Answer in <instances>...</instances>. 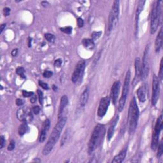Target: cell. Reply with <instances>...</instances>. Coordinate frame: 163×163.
Segmentation results:
<instances>
[{"instance_id": "6da1fadb", "label": "cell", "mask_w": 163, "mask_h": 163, "mask_svg": "<svg viewBox=\"0 0 163 163\" xmlns=\"http://www.w3.org/2000/svg\"><path fill=\"white\" fill-rule=\"evenodd\" d=\"M66 122L67 117L65 116L62 117L58 119V121H57L53 130H52L51 135L49 136V140L47 141L45 145L43 151H42V154H43V156L49 155L52 152V150H53L54 145L57 142V141H58L60 138L61 132Z\"/></svg>"}, {"instance_id": "7a4b0ae2", "label": "cell", "mask_w": 163, "mask_h": 163, "mask_svg": "<svg viewBox=\"0 0 163 163\" xmlns=\"http://www.w3.org/2000/svg\"><path fill=\"white\" fill-rule=\"evenodd\" d=\"M139 115H140V112H139L138 106L136 98L134 97L130 103L128 116L129 133L130 135H133L135 133L138 126Z\"/></svg>"}, {"instance_id": "3957f363", "label": "cell", "mask_w": 163, "mask_h": 163, "mask_svg": "<svg viewBox=\"0 0 163 163\" xmlns=\"http://www.w3.org/2000/svg\"><path fill=\"white\" fill-rule=\"evenodd\" d=\"M105 135V126L101 124H98L95 126L93 133H92L90 140L89 142L88 151L89 154L92 153L101 145L102 141L103 140Z\"/></svg>"}, {"instance_id": "277c9868", "label": "cell", "mask_w": 163, "mask_h": 163, "mask_svg": "<svg viewBox=\"0 0 163 163\" xmlns=\"http://www.w3.org/2000/svg\"><path fill=\"white\" fill-rule=\"evenodd\" d=\"M161 1H157L154 3L152 7L151 15V26H150V32L151 35H154L156 32L159 25L161 16Z\"/></svg>"}, {"instance_id": "5b68a950", "label": "cell", "mask_w": 163, "mask_h": 163, "mask_svg": "<svg viewBox=\"0 0 163 163\" xmlns=\"http://www.w3.org/2000/svg\"><path fill=\"white\" fill-rule=\"evenodd\" d=\"M119 1H114L112 10L110 12L108 23V33L114 30L119 21Z\"/></svg>"}, {"instance_id": "8992f818", "label": "cell", "mask_w": 163, "mask_h": 163, "mask_svg": "<svg viewBox=\"0 0 163 163\" xmlns=\"http://www.w3.org/2000/svg\"><path fill=\"white\" fill-rule=\"evenodd\" d=\"M130 80H131V72L130 70H128L126 72L124 82L123 88H122V93L121 97H120V100L119 102V106H118V110L119 112H122L125 106L126 99H127V96L128 95V92L129 90V85H130Z\"/></svg>"}, {"instance_id": "52a82bcc", "label": "cell", "mask_w": 163, "mask_h": 163, "mask_svg": "<svg viewBox=\"0 0 163 163\" xmlns=\"http://www.w3.org/2000/svg\"><path fill=\"white\" fill-rule=\"evenodd\" d=\"M85 69V62L84 61H80L76 65L72 77V80L73 83L75 85H79L83 80L84 75V72Z\"/></svg>"}, {"instance_id": "ba28073f", "label": "cell", "mask_w": 163, "mask_h": 163, "mask_svg": "<svg viewBox=\"0 0 163 163\" xmlns=\"http://www.w3.org/2000/svg\"><path fill=\"white\" fill-rule=\"evenodd\" d=\"M149 51L150 45L148 44L146 46L143 52L142 63L141 64V79L145 80L148 77L149 73Z\"/></svg>"}, {"instance_id": "9c48e42d", "label": "cell", "mask_w": 163, "mask_h": 163, "mask_svg": "<svg viewBox=\"0 0 163 163\" xmlns=\"http://www.w3.org/2000/svg\"><path fill=\"white\" fill-rule=\"evenodd\" d=\"M162 129V115L161 114L157 120L154 128V132L152 135V140L151 143V149L153 151H156L159 143V138L160 134Z\"/></svg>"}, {"instance_id": "30bf717a", "label": "cell", "mask_w": 163, "mask_h": 163, "mask_svg": "<svg viewBox=\"0 0 163 163\" xmlns=\"http://www.w3.org/2000/svg\"><path fill=\"white\" fill-rule=\"evenodd\" d=\"M160 93V83L158 77L156 75H154L152 79V105L156 106L159 100Z\"/></svg>"}, {"instance_id": "8fae6325", "label": "cell", "mask_w": 163, "mask_h": 163, "mask_svg": "<svg viewBox=\"0 0 163 163\" xmlns=\"http://www.w3.org/2000/svg\"><path fill=\"white\" fill-rule=\"evenodd\" d=\"M32 112L28 107H21L17 110V119L22 122H30L33 118Z\"/></svg>"}, {"instance_id": "7c38bea8", "label": "cell", "mask_w": 163, "mask_h": 163, "mask_svg": "<svg viewBox=\"0 0 163 163\" xmlns=\"http://www.w3.org/2000/svg\"><path fill=\"white\" fill-rule=\"evenodd\" d=\"M110 103V98L109 96H105L101 99L98 109V116L103 117L106 114Z\"/></svg>"}, {"instance_id": "4fadbf2b", "label": "cell", "mask_w": 163, "mask_h": 163, "mask_svg": "<svg viewBox=\"0 0 163 163\" xmlns=\"http://www.w3.org/2000/svg\"><path fill=\"white\" fill-rule=\"evenodd\" d=\"M120 89V82L119 80L115 81L113 84L111 89V98L112 102L115 105L117 101L118 97H119V91Z\"/></svg>"}, {"instance_id": "5bb4252c", "label": "cell", "mask_w": 163, "mask_h": 163, "mask_svg": "<svg viewBox=\"0 0 163 163\" xmlns=\"http://www.w3.org/2000/svg\"><path fill=\"white\" fill-rule=\"evenodd\" d=\"M145 3V1H139L138 2V7L136 9V16H135V35H137L138 32V22L139 19H140V15L141 12L143 11L144 5Z\"/></svg>"}, {"instance_id": "9a60e30c", "label": "cell", "mask_w": 163, "mask_h": 163, "mask_svg": "<svg viewBox=\"0 0 163 163\" xmlns=\"http://www.w3.org/2000/svg\"><path fill=\"white\" fill-rule=\"evenodd\" d=\"M50 126H51V121H50L49 119H46L44 121L43 126H42L40 135V137H39V141L40 143L43 142L45 140L47 133H48L50 129Z\"/></svg>"}, {"instance_id": "2e32d148", "label": "cell", "mask_w": 163, "mask_h": 163, "mask_svg": "<svg viewBox=\"0 0 163 163\" xmlns=\"http://www.w3.org/2000/svg\"><path fill=\"white\" fill-rule=\"evenodd\" d=\"M68 103V98L67 96L64 95L61 97V101H60V105L59 107V111H58V119L61 118L63 115V112L64 111V109L66 106H67Z\"/></svg>"}, {"instance_id": "e0dca14e", "label": "cell", "mask_w": 163, "mask_h": 163, "mask_svg": "<svg viewBox=\"0 0 163 163\" xmlns=\"http://www.w3.org/2000/svg\"><path fill=\"white\" fill-rule=\"evenodd\" d=\"M127 151H128L127 147H126V148L122 149V151L119 152V154L114 157V159L112 160V162L113 163H120V162H123L126 156V154H127Z\"/></svg>"}, {"instance_id": "ac0fdd59", "label": "cell", "mask_w": 163, "mask_h": 163, "mask_svg": "<svg viewBox=\"0 0 163 163\" xmlns=\"http://www.w3.org/2000/svg\"><path fill=\"white\" fill-rule=\"evenodd\" d=\"M162 36H163V33H162V28L160 30L159 32L157 35L156 40V43H155V49H156V52H159L161 49L162 48Z\"/></svg>"}, {"instance_id": "d6986e66", "label": "cell", "mask_w": 163, "mask_h": 163, "mask_svg": "<svg viewBox=\"0 0 163 163\" xmlns=\"http://www.w3.org/2000/svg\"><path fill=\"white\" fill-rule=\"evenodd\" d=\"M138 98L141 103H144L146 101V87L145 86L141 85L136 91Z\"/></svg>"}, {"instance_id": "ffe728a7", "label": "cell", "mask_w": 163, "mask_h": 163, "mask_svg": "<svg viewBox=\"0 0 163 163\" xmlns=\"http://www.w3.org/2000/svg\"><path fill=\"white\" fill-rule=\"evenodd\" d=\"M135 77L134 82H138V78L141 76V61L140 57H136L135 61Z\"/></svg>"}, {"instance_id": "44dd1931", "label": "cell", "mask_w": 163, "mask_h": 163, "mask_svg": "<svg viewBox=\"0 0 163 163\" xmlns=\"http://www.w3.org/2000/svg\"><path fill=\"white\" fill-rule=\"evenodd\" d=\"M89 96V88L86 87L80 96V104L82 107H84L86 105V104L87 103Z\"/></svg>"}, {"instance_id": "7402d4cb", "label": "cell", "mask_w": 163, "mask_h": 163, "mask_svg": "<svg viewBox=\"0 0 163 163\" xmlns=\"http://www.w3.org/2000/svg\"><path fill=\"white\" fill-rule=\"evenodd\" d=\"M118 120H119V116L116 117V118L114 120V121L112 122V124L110 125V128L108 129V134H107V137H108V140L109 141L111 140L113 136H114V131H115V129L116 126L117 124Z\"/></svg>"}, {"instance_id": "603a6c76", "label": "cell", "mask_w": 163, "mask_h": 163, "mask_svg": "<svg viewBox=\"0 0 163 163\" xmlns=\"http://www.w3.org/2000/svg\"><path fill=\"white\" fill-rule=\"evenodd\" d=\"M82 45L86 49L89 50V51H92V50H93L94 48V46H95L94 40L89 38L83 39L82 40Z\"/></svg>"}, {"instance_id": "cb8c5ba5", "label": "cell", "mask_w": 163, "mask_h": 163, "mask_svg": "<svg viewBox=\"0 0 163 163\" xmlns=\"http://www.w3.org/2000/svg\"><path fill=\"white\" fill-rule=\"evenodd\" d=\"M29 131V127L28 126V122H22V124H21L19 129H18V133H19V136H23L26 133H27Z\"/></svg>"}, {"instance_id": "d4e9b609", "label": "cell", "mask_w": 163, "mask_h": 163, "mask_svg": "<svg viewBox=\"0 0 163 163\" xmlns=\"http://www.w3.org/2000/svg\"><path fill=\"white\" fill-rule=\"evenodd\" d=\"M69 136H70V130L69 129L67 130H66L65 132L63 134V135L61 138V146L62 147L67 142V141L68 139H69Z\"/></svg>"}, {"instance_id": "484cf974", "label": "cell", "mask_w": 163, "mask_h": 163, "mask_svg": "<svg viewBox=\"0 0 163 163\" xmlns=\"http://www.w3.org/2000/svg\"><path fill=\"white\" fill-rule=\"evenodd\" d=\"M16 73L18 75H19L22 78H26L25 76V70L22 67H19L17 68Z\"/></svg>"}, {"instance_id": "4316f807", "label": "cell", "mask_w": 163, "mask_h": 163, "mask_svg": "<svg viewBox=\"0 0 163 163\" xmlns=\"http://www.w3.org/2000/svg\"><path fill=\"white\" fill-rule=\"evenodd\" d=\"M45 38L48 41L49 43H54L55 40V36L51 33L45 34Z\"/></svg>"}, {"instance_id": "83f0119b", "label": "cell", "mask_w": 163, "mask_h": 163, "mask_svg": "<svg viewBox=\"0 0 163 163\" xmlns=\"http://www.w3.org/2000/svg\"><path fill=\"white\" fill-rule=\"evenodd\" d=\"M72 30H73V28L71 27V26L60 28V30H61V31H62V32L66 34H67V35H70V34L72 33Z\"/></svg>"}, {"instance_id": "f1b7e54d", "label": "cell", "mask_w": 163, "mask_h": 163, "mask_svg": "<svg viewBox=\"0 0 163 163\" xmlns=\"http://www.w3.org/2000/svg\"><path fill=\"white\" fill-rule=\"evenodd\" d=\"M101 34H102L101 31H94V32H93V33L91 34L92 40H98V38H100Z\"/></svg>"}, {"instance_id": "f546056e", "label": "cell", "mask_w": 163, "mask_h": 163, "mask_svg": "<svg viewBox=\"0 0 163 163\" xmlns=\"http://www.w3.org/2000/svg\"><path fill=\"white\" fill-rule=\"evenodd\" d=\"M158 151H157V157H161L163 153V143L162 141L161 140L160 141V143H158Z\"/></svg>"}, {"instance_id": "4dcf8cb0", "label": "cell", "mask_w": 163, "mask_h": 163, "mask_svg": "<svg viewBox=\"0 0 163 163\" xmlns=\"http://www.w3.org/2000/svg\"><path fill=\"white\" fill-rule=\"evenodd\" d=\"M162 59L161 60V63H160V68H159V77L158 78L159 81L162 82V77H163V71H162Z\"/></svg>"}, {"instance_id": "1f68e13d", "label": "cell", "mask_w": 163, "mask_h": 163, "mask_svg": "<svg viewBox=\"0 0 163 163\" xmlns=\"http://www.w3.org/2000/svg\"><path fill=\"white\" fill-rule=\"evenodd\" d=\"M37 93H38V99H39V101H40V103L42 105L43 104V94L42 93V91L40 90H38L37 91Z\"/></svg>"}, {"instance_id": "d6a6232c", "label": "cell", "mask_w": 163, "mask_h": 163, "mask_svg": "<svg viewBox=\"0 0 163 163\" xmlns=\"http://www.w3.org/2000/svg\"><path fill=\"white\" fill-rule=\"evenodd\" d=\"M22 96L24 97V98H30V97H31L34 95L33 92H30L27 91H22Z\"/></svg>"}, {"instance_id": "836d02e7", "label": "cell", "mask_w": 163, "mask_h": 163, "mask_svg": "<svg viewBox=\"0 0 163 163\" xmlns=\"http://www.w3.org/2000/svg\"><path fill=\"white\" fill-rule=\"evenodd\" d=\"M15 141L14 140H12L11 141H10V143L9 145V146H8V151H13L15 149Z\"/></svg>"}, {"instance_id": "e575fe53", "label": "cell", "mask_w": 163, "mask_h": 163, "mask_svg": "<svg viewBox=\"0 0 163 163\" xmlns=\"http://www.w3.org/2000/svg\"><path fill=\"white\" fill-rule=\"evenodd\" d=\"M52 75H53V72H51V71H49V70L45 71L43 73V77L45 78H51Z\"/></svg>"}, {"instance_id": "d590c367", "label": "cell", "mask_w": 163, "mask_h": 163, "mask_svg": "<svg viewBox=\"0 0 163 163\" xmlns=\"http://www.w3.org/2000/svg\"><path fill=\"white\" fill-rule=\"evenodd\" d=\"M38 83H39V85L41 86L42 88L45 89V90H48V89H49V87L48 85V84L43 82V81L40 80L38 82Z\"/></svg>"}, {"instance_id": "8d00e7d4", "label": "cell", "mask_w": 163, "mask_h": 163, "mask_svg": "<svg viewBox=\"0 0 163 163\" xmlns=\"http://www.w3.org/2000/svg\"><path fill=\"white\" fill-rule=\"evenodd\" d=\"M62 64V59H57L56 60H55L54 63V65L55 67H57V68H59L61 66V65Z\"/></svg>"}, {"instance_id": "74e56055", "label": "cell", "mask_w": 163, "mask_h": 163, "mask_svg": "<svg viewBox=\"0 0 163 163\" xmlns=\"http://www.w3.org/2000/svg\"><path fill=\"white\" fill-rule=\"evenodd\" d=\"M77 25L78 28H82L84 25V21L80 17H78L77 19Z\"/></svg>"}, {"instance_id": "f35d334b", "label": "cell", "mask_w": 163, "mask_h": 163, "mask_svg": "<svg viewBox=\"0 0 163 163\" xmlns=\"http://www.w3.org/2000/svg\"><path fill=\"white\" fill-rule=\"evenodd\" d=\"M10 11L11 10L9 9V7H5L3 9V14L5 17H8L10 14Z\"/></svg>"}, {"instance_id": "ab89813d", "label": "cell", "mask_w": 163, "mask_h": 163, "mask_svg": "<svg viewBox=\"0 0 163 163\" xmlns=\"http://www.w3.org/2000/svg\"><path fill=\"white\" fill-rule=\"evenodd\" d=\"M32 111L35 114L38 115L40 112V108L38 106H33V108H32Z\"/></svg>"}, {"instance_id": "60d3db41", "label": "cell", "mask_w": 163, "mask_h": 163, "mask_svg": "<svg viewBox=\"0 0 163 163\" xmlns=\"http://www.w3.org/2000/svg\"><path fill=\"white\" fill-rule=\"evenodd\" d=\"M5 139L3 136H1V140H0V149H3L5 145Z\"/></svg>"}, {"instance_id": "b9f144b4", "label": "cell", "mask_w": 163, "mask_h": 163, "mask_svg": "<svg viewBox=\"0 0 163 163\" xmlns=\"http://www.w3.org/2000/svg\"><path fill=\"white\" fill-rule=\"evenodd\" d=\"M16 104L17 106H21L22 105H23L24 104V101L22 100V99H20V98H18L16 99Z\"/></svg>"}, {"instance_id": "7bdbcfd3", "label": "cell", "mask_w": 163, "mask_h": 163, "mask_svg": "<svg viewBox=\"0 0 163 163\" xmlns=\"http://www.w3.org/2000/svg\"><path fill=\"white\" fill-rule=\"evenodd\" d=\"M18 53V49H15L13 50L11 52V54L13 57H15L17 56V54Z\"/></svg>"}, {"instance_id": "ee69618b", "label": "cell", "mask_w": 163, "mask_h": 163, "mask_svg": "<svg viewBox=\"0 0 163 163\" xmlns=\"http://www.w3.org/2000/svg\"><path fill=\"white\" fill-rule=\"evenodd\" d=\"M36 96H32L31 97V99H30V101L31 102V103H35L36 102Z\"/></svg>"}, {"instance_id": "f6af8a7d", "label": "cell", "mask_w": 163, "mask_h": 163, "mask_svg": "<svg viewBox=\"0 0 163 163\" xmlns=\"http://www.w3.org/2000/svg\"><path fill=\"white\" fill-rule=\"evenodd\" d=\"M41 5L44 7H47V5H49V3L47 1H42L41 3Z\"/></svg>"}, {"instance_id": "bcb514c9", "label": "cell", "mask_w": 163, "mask_h": 163, "mask_svg": "<svg viewBox=\"0 0 163 163\" xmlns=\"http://www.w3.org/2000/svg\"><path fill=\"white\" fill-rule=\"evenodd\" d=\"M6 26H7V24H3L1 26V33H3V30H4V29L6 28Z\"/></svg>"}, {"instance_id": "7dc6e473", "label": "cell", "mask_w": 163, "mask_h": 163, "mask_svg": "<svg viewBox=\"0 0 163 163\" xmlns=\"http://www.w3.org/2000/svg\"><path fill=\"white\" fill-rule=\"evenodd\" d=\"M31 41H32V38H28V47H31Z\"/></svg>"}, {"instance_id": "c3c4849f", "label": "cell", "mask_w": 163, "mask_h": 163, "mask_svg": "<svg viewBox=\"0 0 163 163\" xmlns=\"http://www.w3.org/2000/svg\"><path fill=\"white\" fill-rule=\"evenodd\" d=\"M52 89H53L54 91L56 92L57 91V87L55 85H52Z\"/></svg>"}]
</instances>
